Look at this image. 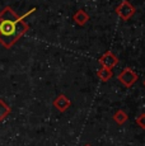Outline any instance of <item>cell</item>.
Masks as SVG:
<instances>
[{
  "mask_svg": "<svg viewBox=\"0 0 145 146\" xmlns=\"http://www.w3.org/2000/svg\"><path fill=\"white\" fill-rule=\"evenodd\" d=\"M14 15L12 10L5 9L0 13V42L4 47L9 48L18 37L23 33L24 26L21 24L22 18H12Z\"/></svg>",
  "mask_w": 145,
  "mask_h": 146,
  "instance_id": "6da1fadb",
  "label": "cell"
},
{
  "mask_svg": "<svg viewBox=\"0 0 145 146\" xmlns=\"http://www.w3.org/2000/svg\"><path fill=\"white\" fill-rule=\"evenodd\" d=\"M9 113H10V108L5 104L4 100L0 99V121L4 119Z\"/></svg>",
  "mask_w": 145,
  "mask_h": 146,
  "instance_id": "7a4b0ae2",
  "label": "cell"
}]
</instances>
